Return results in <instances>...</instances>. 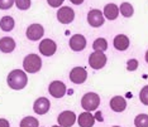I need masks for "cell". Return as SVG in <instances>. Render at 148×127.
I'll list each match as a JSON object with an SVG mask.
<instances>
[{
    "instance_id": "9",
    "label": "cell",
    "mask_w": 148,
    "mask_h": 127,
    "mask_svg": "<svg viewBox=\"0 0 148 127\" xmlns=\"http://www.w3.org/2000/svg\"><path fill=\"white\" fill-rule=\"evenodd\" d=\"M87 78V72L85 68H82V67H76V68H73L71 73H70V79L76 83V84H81L86 81Z\"/></svg>"
},
{
    "instance_id": "24",
    "label": "cell",
    "mask_w": 148,
    "mask_h": 127,
    "mask_svg": "<svg viewBox=\"0 0 148 127\" xmlns=\"http://www.w3.org/2000/svg\"><path fill=\"white\" fill-rule=\"evenodd\" d=\"M139 99L143 105L148 106V86H144L139 93Z\"/></svg>"
},
{
    "instance_id": "20",
    "label": "cell",
    "mask_w": 148,
    "mask_h": 127,
    "mask_svg": "<svg viewBox=\"0 0 148 127\" xmlns=\"http://www.w3.org/2000/svg\"><path fill=\"white\" fill-rule=\"evenodd\" d=\"M38 126H39L38 120L34 118V117H32V116L24 117L21 122V127H38Z\"/></svg>"
},
{
    "instance_id": "22",
    "label": "cell",
    "mask_w": 148,
    "mask_h": 127,
    "mask_svg": "<svg viewBox=\"0 0 148 127\" xmlns=\"http://www.w3.org/2000/svg\"><path fill=\"white\" fill-rule=\"evenodd\" d=\"M119 11L123 14V16H125V18H129V16H132L133 15V6L132 4H129V3H123L122 5H120V8H119Z\"/></svg>"
},
{
    "instance_id": "3",
    "label": "cell",
    "mask_w": 148,
    "mask_h": 127,
    "mask_svg": "<svg viewBox=\"0 0 148 127\" xmlns=\"http://www.w3.org/2000/svg\"><path fill=\"white\" fill-rule=\"evenodd\" d=\"M100 105V97L94 92H90V93H86L85 96L82 97L81 99V106L82 108L85 109L86 112H90V111H94Z\"/></svg>"
},
{
    "instance_id": "8",
    "label": "cell",
    "mask_w": 148,
    "mask_h": 127,
    "mask_svg": "<svg viewBox=\"0 0 148 127\" xmlns=\"http://www.w3.org/2000/svg\"><path fill=\"white\" fill-rule=\"evenodd\" d=\"M56 49H57V45L52 39H43L41 44H39V52L46 57L53 55L56 53Z\"/></svg>"
},
{
    "instance_id": "10",
    "label": "cell",
    "mask_w": 148,
    "mask_h": 127,
    "mask_svg": "<svg viewBox=\"0 0 148 127\" xmlns=\"http://www.w3.org/2000/svg\"><path fill=\"white\" fill-rule=\"evenodd\" d=\"M45 34V29L41 24H32L27 29V38L31 41H38Z\"/></svg>"
},
{
    "instance_id": "28",
    "label": "cell",
    "mask_w": 148,
    "mask_h": 127,
    "mask_svg": "<svg viewBox=\"0 0 148 127\" xmlns=\"http://www.w3.org/2000/svg\"><path fill=\"white\" fill-rule=\"evenodd\" d=\"M48 1V4L52 6V8H58L60 5H62L63 0H47Z\"/></svg>"
},
{
    "instance_id": "23",
    "label": "cell",
    "mask_w": 148,
    "mask_h": 127,
    "mask_svg": "<svg viewBox=\"0 0 148 127\" xmlns=\"http://www.w3.org/2000/svg\"><path fill=\"white\" fill-rule=\"evenodd\" d=\"M134 125L136 127H148V115H138L134 120Z\"/></svg>"
},
{
    "instance_id": "4",
    "label": "cell",
    "mask_w": 148,
    "mask_h": 127,
    "mask_svg": "<svg viewBox=\"0 0 148 127\" xmlns=\"http://www.w3.org/2000/svg\"><path fill=\"white\" fill-rule=\"evenodd\" d=\"M89 64L94 69H101L106 64V55L103 52H94L89 57Z\"/></svg>"
},
{
    "instance_id": "25",
    "label": "cell",
    "mask_w": 148,
    "mask_h": 127,
    "mask_svg": "<svg viewBox=\"0 0 148 127\" xmlns=\"http://www.w3.org/2000/svg\"><path fill=\"white\" fill-rule=\"evenodd\" d=\"M16 8L21 9V10H27L31 6V0H15Z\"/></svg>"
},
{
    "instance_id": "14",
    "label": "cell",
    "mask_w": 148,
    "mask_h": 127,
    "mask_svg": "<svg viewBox=\"0 0 148 127\" xmlns=\"http://www.w3.org/2000/svg\"><path fill=\"white\" fill-rule=\"evenodd\" d=\"M77 122H79L80 127H92L94 123H95V117H94L90 112H82L81 115L77 118Z\"/></svg>"
},
{
    "instance_id": "32",
    "label": "cell",
    "mask_w": 148,
    "mask_h": 127,
    "mask_svg": "<svg viewBox=\"0 0 148 127\" xmlns=\"http://www.w3.org/2000/svg\"><path fill=\"white\" fill-rule=\"evenodd\" d=\"M52 127H61V126H52Z\"/></svg>"
},
{
    "instance_id": "30",
    "label": "cell",
    "mask_w": 148,
    "mask_h": 127,
    "mask_svg": "<svg viewBox=\"0 0 148 127\" xmlns=\"http://www.w3.org/2000/svg\"><path fill=\"white\" fill-rule=\"evenodd\" d=\"M71 3H73L75 5H80L84 3V0H71Z\"/></svg>"
},
{
    "instance_id": "29",
    "label": "cell",
    "mask_w": 148,
    "mask_h": 127,
    "mask_svg": "<svg viewBox=\"0 0 148 127\" xmlns=\"http://www.w3.org/2000/svg\"><path fill=\"white\" fill-rule=\"evenodd\" d=\"M0 127H9V122L4 118H0Z\"/></svg>"
},
{
    "instance_id": "11",
    "label": "cell",
    "mask_w": 148,
    "mask_h": 127,
    "mask_svg": "<svg viewBox=\"0 0 148 127\" xmlns=\"http://www.w3.org/2000/svg\"><path fill=\"white\" fill-rule=\"evenodd\" d=\"M76 122V115L71 111H63L58 116V123L61 127H71Z\"/></svg>"
},
{
    "instance_id": "6",
    "label": "cell",
    "mask_w": 148,
    "mask_h": 127,
    "mask_svg": "<svg viewBox=\"0 0 148 127\" xmlns=\"http://www.w3.org/2000/svg\"><path fill=\"white\" fill-rule=\"evenodd\" d=\"M87 22H89V24L91 26L97 28V26H101L104 24L105 19H104V15L101 11L94 9V10H90L89 14H87Z\"/></svg>"
},
{
    "instance_id": "21",
    "label": "cell",
    "mask_w": 148,
    "mask_h": 127,
    "mask_svg": "<svg viewBox=\"0 0 148 127\" xmlns=\"http://www.w3.org/2000/svg\"><path fill=\"white\" fill-rule=\"evenodd\" d=\"M92 48L95 49V52H104L108 49V42L104 38H99L94 42Z\"/></svg>"
},
{
    "instance_id": "33",
    "label": "cell",
    "mask_w": 148,
    "mask_h": 127,
    "mask_svg": "<svg viewBox=\"0 0 148 127\" xmlns=\"http://www.w3.org/2000/svg\"><path fill=\"white\" fill-rule=\"evenodd\" d=\"M113 127H119V126H113Z\"/></svg>"
},
{
    "instance_id": "7",
    "label": "cell",
    "mask_w": 148,
    "mask_h": 127,
    "mask_svg": "<svg viewBox=\"0 0 148 127\" xmlns=\"http://www.w3.org/2000/svg\"><path fill=\"white\" fill-rule=\"evenodd\" d=\"M49 95L55 98H62L66 95V86L60 81H53L48 87Z\"/></svg>"
},
{
    "instance_id": "2",
    "label": "cell",
    "mask_w": 148,
    "mask_h": 127,
    "mask_svg": "<svg viewBox=\"0 0 148 127\" xmlns=\"http://www.w3.org/2000/svg\"><path fill=\"white\" fill-rule=\"evenodd\" d=\"M23 67H24L25 72L37 73L42 67V61L37 54H28L23 61Z\"/></svg>"
},
{
    "instance_id": "31",
    "label": "cell",
    "mask_w": 148,
    "mask_h": 127,
    "mask_svg": "<svg viewBox=\"0 0 148 127\" xmlns=\"http://www.w3.org/2000/svg\"><path fill=\"white\" fill-rule=\"evenodd\" d=\"M146 61H147V63H148V51H147V53H146Z\"/></svg>"
},
{
    "instance_id": "13",
    "label": "cell",
    "mask_w": 148,
    "mask_h": 127,
    "mask_svg": "<svg viewBox=\"0 0 148 127\" xmlns=\"http://www.w3.org/2000/svg\"><path fill=\"white\" fill-rule=\"evenodd\" d=\"M49 106H51V103H49L48 99H47L46 97H41V98H38L34 102L33 109H34V112L38 113V115H45V113L49 111Z\"/></svg>"
},
{
    "instance_id": "5",
    "label": "cell",
    "mask_w": 148,
    "mask_h": 127,
    "mask_svg": "<svg viewBox=\"0 0 148 127\" xmlns=\"http://www.w3.org/2000/svg\"><path fill=\"white\" fill-rule=\"evenodd\" d=\"M57 19L62 24H70L75 19V11L70 6H62L57 11Z\"/></svg>"
},
{
    "instance_id": "19",
    "label": "cell",
    "mask_w": 148,
    "mask_h": 127,
    "mask_svg": "<svg viewBox=\"0 0 148 127\" xmlns=\"http://www.w3.org/2000/svg\"><path fill=\"white\" fill-rule=\"evenodd\" d=\"M14 24H15V22L12 16H4V18H1V20H0V28H1L4 32L13 30Z\"/></svg>"
},
{
    "instance_id": "18",
    "label": "cell",
    "mask_w": 148,
    "mask_h": 127,
    "mask_svg": "<svg viewBox=\"0 0 148 127\" xmlns=\"http://www.w3.org/2000/svg\"><path fill=\"white\" fill-rule=\"evenodd\" d=\"M118 14H119V9L115 4H108L104 8V15L105 18H108L109 20H114V19L118 18Z\"/></svg>"
},
{
    "instance_id": "16",
    "label": "cell",
    "mask_w": 148,
    "mask_h": 127,
    "mask_svg": "<svg viewBox=\"0 0 148 127\" xmlns=\"http://www.w3.org/2000/svg\"><path fill=\"white\" fill-rule=\"evenodd\" d=\"M15 48V42L10 36H4L0 39V51L3 53H10Z\"/></svg>"
},
{
    "instance_id": "15",
    "label": "cell",
    "mask_w": 148,
    "mask_h": 127,
    "mask_svg": "<svg viewBox=\"0 0 148 127\" xmlns=\"http://www.w3.org/2000/svg\"><path fill=\"white\" fill-rule=\"evenodd\" d=\"M110 107H112V109L115 112H123L127 107V101L122 96H115V97H113L112 101H110Z\"/></svg>"
},
{
    "instance_id": "1",
    "label": "cell",
    "mask_w": 148,
    "mask_h": 127,
    "mask_svg": "<svg viewBox=\"0 0 148 127\" xmlns=\"http://www.w3.org/2000/svg\"><path fill=\"white\" fill-rule=\"evenodd\" d=\"M28 83V77L23 71L21 69H14L9 73L8 76V84L12 89H15V91H19V89H23Z\"/></svg>"
},
{
    "instance_id": "27",
    "label": "cell",
    "mask_w": 148,
    "mask_h": 127,
    "mask_svg": "<svg viewBox=\"0 0 148 127\" xmlns=\"http://www.w3.org/2000/svg\"><path fill=\"white\" fill-rule=\"evenodd\" d=\"M127 68H128V71H136L138 68V61L137 59H130V61H128Z\"/></svg>"
},
{
    "instance_id": "12",
    "label": "cell",
    "mask_w": 148,
    "mask_h": 127,
    "mask_svg": "<svg viewBox=\"0 0 148 127\" xmlns=\"http://www.w3.org/2000/svg\"><path fill=\"white\" fill-rule=\"evenodd\" d=\"M70 47H71V49L75 52H80V51H82V49H85V47H86L85 36L81 34L72 35L71 39H70Z\"/></svg>"
},
{
    "instance_id": "26",
    "label": "cell",
    "mask_w": 148,
    "mask_h": 127,
    "mask_svg": "<svg viewBox=\"0 0 148 127\" xmlns=\"http://www.w3.org/2000/svg\"><path fill=\"white\" fill-rule=\"evenodd\" d=\"M14 3H15V0H0V9H1V10L10 9Z\"/></svg>"
},
{
    "instance_id": "17",
    "label": "cell",
    "mask_w": 148,
    "mask_h": 127,
    "mask_svg": "<svg viewBox=\"0 0 148 127\" xmlns=\"http://www.w3.org/2000/svg\"><path fill=\"white\" fill-rule=\"evenodd\" d=\"M114 47H115L118 51H125L128 47H129V39H128V36L124 34L116 35L114 38Z\"/></svg>"
}]
</instances>
